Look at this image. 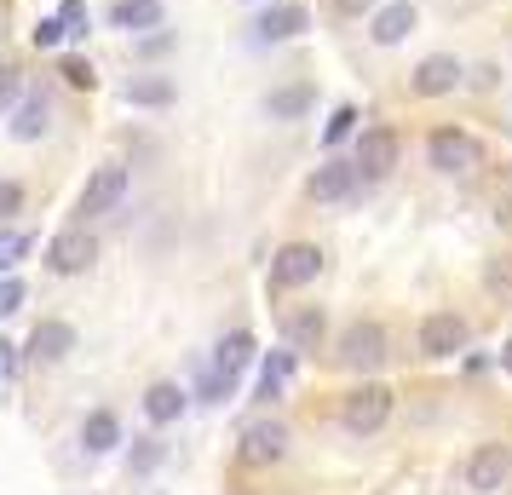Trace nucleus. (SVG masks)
Segmentation results:
<instances>
[{
	"label": "nucleus",
	"mask_w": 512,
	"mask_h": 495,
	"mask_svg": "<svg viewBox=\"0 0 512 495\" xmlns=\"http://www.w3.org/2000/svg\"><path fill=\"white\" fill-rule=\"evenodd\" d=\"M254 357H259L254 329L219 334V346H213V357H208V375H202V403H231L236 398V380L254 369Z\"/></svg>",
	"instance_id": "f257e3e1"
},
{
	"label": "nucleus",
	"mask_w": 512,
	"mask_h": 495,
	"mask_svg": "<svg viewBox=\"0 0 512 495\" xmlns=\"http://www.w3.org/2000/svg\"><path fill=\"white\" fill-rule=\"evenodd\" d=\"M392 409H397V392L386 386V380H357L346 398H340V432H351V438H374L380 426L392 421Z\"/></svg>",
	"instance_id": "f03ea898"
},
{
	"label": "nucleus",
	"mask_w": 512,
	"mask_h": 495,
	"mask_svg": "<svg viewBox=\"0 0 512 495\" xmlns=\"http://www.w3.org/2000/svg\"><path fill=\"white\" fill-rule=\"evenodd\" d=\"M127 190H133V173H127V162H98L93 173H87V185L75 190V225H93V219H110V213H121Z\"/></svg>",
	"instance_id": "7ed1b4c3"
},
{
	"label": "nucleus",
	"mask_w": 512,
	"mask_h": 495,
	"mask_svg": "<svg viewBox=\"0 0 512 495\" xmlns=\"http://www.w3.org/2000/svg\"><path fill=\"white\" fill-rule=\"evenodd\" d=\"M386 357H392V334L380 329L374 317H357V323H346L334 334V363L351 369V375H374Z\"/></svg>",
	"instance_id": "20e7f679"
},
{
	"label": "nucleus",
	"mask_w": 512,
	"mask_h": 495,
	"mask_svg": "<svg viewBox=\"0 0 512 495\" xmlns=\"http://www.w3.org/2000/svg\"><path fill=\"white\" fill-rule=\"evenodd\" d=\"M328 254L317 242H282L277 254H271V271H265V288L271 294H294V288H311L323 277Z\"/></svg>",
	"instance_id": "39448f33"
},
{
	"label": "nucleus",
	"mask_w": 512,
	"mask_h": 495,
	"mask_svg": "<svg viewBox=\"0 0 512 495\" xmlns=\"http://www.w3.org/2000/svg\"><path fill=\"white\" fill-rule=\"evenodd\" d=\"M461 484H466V495H501V490H512V444H501V438L472 444V455L461 461Z\"/></svg>",
	"instance_id": "423d86ee"
},
{
	"label": "nucleus",
	"mask_w": 512,
	"mask_h": 495,
	"mask_svg": "<svg viewBox=\"0 0 512 495\" xmlns=\"http://www.w3.org/2000/svg\"><path fill=\"white\" fill-rule=\"evenodd\" d=\"M472 346V329H466L461 311H426L415 329V352L426 363H449V357H461Z\"/></svg>",
	"instance_id": "0eeeda50"
},
{
	"label": "nucleus",
	"mask_w": 512,
	"mask_h": 495,
	"mask_svg": "<svg viewBox=\"0 0 512 495\" xmlns=\"http://www.w3.org/2000/svg\"><path fill=\"white\" fill-rule=\"evenodd\" d=\"M397 156H403V139H397V127H386V121H374V127H363V133L351 139V162H357V173H363V185L392 179Z\"/></svg>",
	"instance_id": "6e6552de"
},
{
	"label": "nucleus",
	"mask_w": 512,
	"mask_h": 495,
	"mask_svg": "<svg viewBox=\"0 0 512 495\" xmlns=\"http://www.w3.org/2000/svg\"><path fill=\"white\" fill-rule=\"evenodd\" d=\"M426 162L438 173H449V179H461L472 167H484V144L472 139L466 127H432L426 133Z\"/></svg>",
	"instance_id": "1a4fd4ad"
},
{
	"label": "nucleus",
	"mask_w": 512,
	"mask_h": 495,
	"mask_svg": "<svg viewBox=\"0 0 512 495\" xmlns=\"http://www.w3.org/2000/svg\"><path fill=\"white\" fill-rule=\"evenodd\" d=\"M98 260V236L87 231V225H64V231L47 242V254H41V265H47L52 277H87Z\"/></svg>",
	"instance_id": "9d476101"
},
{
	"label": "nucleus",
	"mask_w": 512,
	"mask_h": 495,
	"mask_svg": "<svg viewBox=\"0 0 512 495\" xmlns=\"http://www.w3.org/2000/svg\"><path fill=\"white\" fill-rule=\"evenodd\" d=\"M282 455H288V426H282L277 415L242 426V438H236V461H242V467L265 472V467H277Z\"/></svg>",
	"instance_id": "9b49d317"
},
{
	"label": "nucleus",
	"mask_w": 512,
	"mask_h": 495,
	"mask_svg": "<svg viewBox=\"0 0 512 495\" xmlns=\"http://www.w3.org/2000/svg\"><path fill=\"white\" fill-rule=\"evenodd\" d=\"M461 81H466V64L455 52H426L409 70V98H449L461 93Z\"/></svg>",
	"instance_id": "f8f14e48"
},
{
	"label": "nucleus",
	"mask_w": 512,
	"mask_h": 495,
	"mask_svg": "<svg viewBox=\"0 0 512 495\" xmlns=\"http://www.w3.org/2000/svg\"><path fill=\"white\" fill-rule=\"evenodd\" d=\"M311 29V12L300 0H265L254 18V47H282V41H300Z\"/></svg>",
	"instance_id": "ddd939ff"
},
{
	"label": "nucleus",
	"mask_w": 512,
	"mask_h": 495,
	"mask_svg": "<svg viewBox=\"0 0 512 495\" xmlns=\"http://www.w3.org/2000/svg\"><path fill=\"white\" fill-rule=\"evenodd\" d=\"M70 352H75V323H64V317H41L24 340V363H35V369H58Z\"/></svg>",
	"instance_id": "4468645a"
},
{
	"label": "nucleus",
	"mask_w": 512,
	"mask_h": 495,
	"mask_svg": "<svg viewBox=\"0 0 512 495\" xmlns=\"http://www.w3.org/2000/svg\"><path fill=\"white\" fill-rule=\"evenodd\" d=\"M415 24H420L415 0H380L369 12V41L374 47H403V41L415 35Z\"/></svg>",
	"instance_id": "2eb2a0df"
},
{
	"label": "nucleus",
	"mask_w": 512,
	"mask_h": 495,
	"mask_svg": "<svg viewBox=\"0 0 512 495\" xmlns=\"http://www.w3.org/2000/svg\"><path fill=\"white\" fill-rule=\"evenodd\" d=\"M363 190V173H357V162H340V156H328L311 179H305V196L311 202H351Z\"/></svg>",
	"instance_id": "dca6fc26"
},
{
	"label": "nucleus",
	"mask_w": 512,
	"mask_h": 495,
	"mask_svg": "<svg viewBox=\"0 0 512 495\" xmlns=\"http://www.w3.org/2000/svg\"><path fill=\"white\" fill-rule=\"evenodd\" d=\"M6 133H12V144H41L52 133V98L41 93V87H29V93L18 98L12 121H6Z\"/></svg>",
	"instance_id": "f3484780"
},
{
	"label": "nucleus",
	"mask_w": 512,
	"mask_h": 495,
	"mask_svg": "<svg viewBox=\"0 0 512 495\" xmlns=\"http://www.w3.org/2000/svg\"><path fill=\"white\" fill-rule=\"evenodd\" d=\"M139 409H144V421L156 426H173V421H185V409H190V392L179 386V380H150L144 386V398H139Z\"/></svg>",
	"instance_id": "a211bd4d"
},
{
	"label": "nucleus",
	"mask_w": 512,
	"mask_h": 495,
	"mask_svg": "<svg viewBox=\"0 0 512 495\" xmlns=\"http://www.w3.org/2000/svg\"><path fill=\"white\" fill-rule=\"evenodd\" d=\"M162 24H167L162 0H116L110 6V29H121L127 41H144V35H156Z\"/></svg>",
	"instance_id": "6ab92c4d"
},
{
	"label": "nucleus",
	"mask_w": 512,
	"mask_h": 495,
	"mask_svg": "<svg viewBox=\"0 0 512 495\" xmlns=\"http://www.w3.org/2000/svg\"><path fill=\"white\" fill-rule=\"evenodd\" d=\"M294 363H300V352H294V346H277L271 357H259L254 398H259V403H277V398H282V386H288V375H294Z\"/></svg>",
	"instance_id": "aec40b11"
},
{
	"label": "nucleus",
	"mask_w": 512,
	"mask_h": 495,
	"mask_svg": "<svg viewBox=\"0 0 512 495\" xmlns=\"http://www.w3.org/2000/svg\"><path fill=\"white\" fill-rule=\"evenodd\" d=\"M323 334H328L323 306H300L288 323H282V346H294V352H317V346H323Z\"/></svg>",
	"instance_id": "412c9836"
},
{
	"label": "nucleus",
	"mask_w": 512,
	"mask_h": 495,
	"mask_svg": "<svg viewBox=\"0 0 512 495\" xmlns=\"http://www.w3.org/2000/svg\"><path fill=\"white\" fill-rule=\"evenodd\" d=\"M81 449H87V455H110V449H121V415L116 409H93V415L81 421Z\"/></svg>",
	"instance_id": "4be33fe9"
},
{
	"label": "nucleus",
	"mask_w": 512,
	"mask_h": 495,
	"mask_svg": "<svg viewBox=\"0 0 512 495\" xmlns=\"http://www.w3.org/2000/svg\"><path fill=\"white\" fill-rule=\"evenodd\" d=\"M127 104H133V110H167V104H173V98H179V87H173V81H167V75H133V81H127Z\"/></svg>",
	"instance_id": "5701e85b"
},
{
	"label": "nucleus",
	"mask_w": 512,
	"mask_h": 495,
	"mask_svg": "<svg viewBox=\"0 0 512 495\" xmlns=\"http://www.w3.org/2000/svg\"><path fill=\"white\" fill-rule=\"evenodd\" d=\"M311 104H317L311 87H277V93L265 98V116H271V121H300Z\"/></svg>",
	"instance_id": "b1692460"
},
{
	"label": "nucleus",
	"mask_w": 512,
	"mask_h": 495,
	"mask_svg": "<svg viewBox=\"0 0 512 495\" xmlns=\"http://www.w3.org/2000/svg\"><path fill=\"white\" fill-rule=\"evenodd\" d=\"M357 133H363V121H357V104H334V116H328V127H323V144L334 150V144L357 139Z\"/></svg>",
	"instance_id": "393cba45"
},
{
	"label": "nucleus",
	"mask_w": 512,
	"mask_h": 495,
	"mask_svg": "<svg viewBox=\"0 0 512 495\" xmlns=\"http://www.w3.org/2000/svg\"><path fill=\"white\" fill-rule=\"evenodd\" d=\"M58 75H64V87H75V93H93V87H98L93 58H81V52H70V58H58Z\"/></svg>",
	"instance_id": "a878e982"
},
{
	"label": "nucleus",
	"mask_w": 512,
	"mask_h": 495,
	"mask_svg": "<svg viewBox=\"0 0 512 495\" xmlns=\"http://www.w3.org/2000/svg\"><path fill=\"white\" fill-rule=\"evenodd\" d=\"M58 18H64V35H70V41H87V35H93L87 0H58Z\"/></svg>",
	"instance_id": "bb28decb"
},
{
	"label": "nucleus",
	"mask_w": 512,
	"mask_h": 495,
	"mask_svg": "<svg viewBox=\"0 0 512 495\" xmlns=\"http://www.w3.org/2000/svg\"><path fill=\"white\" fill-rule=\"evenodd\" d=\"M162 455H167L162 438H133V449H127V472H150V467H162Z\"/></svg>",
	"instance_id": "cd10ccee"
},
{
	"label": "nucleus",
	"mask_w": 512,
	"mask_h": 495,
	"mask_svg": "<svg viewBox=\"0 0 512 495\" xmlns=\"http://www.w3.org/2000/svg\"><path fill=\"white\" fill-rule=\"evenodd\" d=\"M29 248H35V236L29 231H0V277L18 271V260H24Z\"/></svg>",
	"instance_id": "c85d7f7f"
},
{
	"label": "nucleus",
	"mask_w": 512,
	"mask_h": 495,
	"mask_svg": "<svg viewBox=\"0 0 512 495\" xmlns=\"http://www.w3.org/2000/svg\"><path fill=\"white\" fill-rule=\"evenodd\" d=\"M24 93L29 87H24V75H18V64H0V116H12Z\"/></svg>",
	"instance_id": "c756f323"
},
{
	"label": "nucleus",
	"mask_w": 512,
	"mask_h": 495,
	"mask_svg": "<svg viewBox=\"0 0 512 495\" xmlns=\"http://www.w3.org/2000/svg\"><path fill=\"white\" fill-rule=\"evenodd\" d=\"M29 41H35V52H58L64 41H70V35H64V18H58V12H52V18H41V24L29 29Z\"/></svg>",
	"instance_id": "7c9ffc66"
},
{
	"label": "nucleus",
	"mask_w": 512,
	"mask_h": 495,
	"mask_svg": "<svg viewBox=\"0 0 512 495\" xmlns=\"http://www.w3.org/2000/svg\"><path fill=\"white\" fill-rule=\"evenodd\" d=\"M24 300H29L24 277H18V271H6V277H0V317H18V311H24Z\"/></svg>",
	"instance_id": "2f4dec72"
},
{
	"label": "nucleus",
	"mask_w": 512,
	"mask_h": 495,
	"mask_svg": "<svg viewBox=\"0 0 512 495\" xmlns=\"http://www.w3.org/2000/svg\"><path fill=\"white\" fill-rule=\"evenodd\" d=\"M18 213H24V185L18 179H0V225L18 219Z\"/></svg>",
	"instance_id": "473e14b6"
},
{
	"label": "nucleus",
	"mask_w": 512,
	"mask_h": 495,
	"mask_svg": "<svg viewBox=\"0 0 512 495\" xmlns=\"http://www.w3.org/2000/svg\"><path fill=\"white\" fill-rule=\"evenodd\" d=\"M18 363H24V346L0 340V386H6V380H18Z\"/></svg>",
	"instance_id": "72a5a7b5"
},
{
	"label": "nucleus",
	"mask_w": 512,
	"mask_h": 495,
	"mask_svg": "<svg viewBox=\"0 0 512 495\" xmlns=\"http://www.w3.org/2000/svg\"><path fill=\"white\" fill-rule=\"evenodd\" d=\"M489 288H512V254H501V260L489 265V277H484Z\"/></svg>",
	"instance_id": "f704fd0d"
},
{
	"label": "nucleus",
	"mask_w": 512,
	"mask_h": 495,
	"mask_svg": "<svg viewBox=\"0 0 512 495\" xmlns=\"http://www.w3.org/2000/svg\"><path fill=\"white\" fill-rule=\"evenodd\" d=\"M374 6H380V0H334L340 18H363V12H374Z\"/></svg>",
	"instance_id": "c9c22d12"
},
{
	"label": "nucleus",
	"mask_w": 512,
	"mask_h": 495,
	"mask_svg": "<svg viewBox=\"0 0 512 495\" xmlns=\"http://www.w3.org/2000/svg\"><path fill=\"white\" fill-rule=\"evenodd\" d=\"M495 363H501V375H512V334L501 340V352H495Z\"/></svg>",
	"instance_id": "e433bc0d"
},
{
	"label": "nucleus",
	"mask_w": 512,
	"mask_h": 495,
	"mask_svg": "<svg viewBox=\"0 0 512 495\" xmlns=\"http://www.w3.org/2000/svg\"><path fill=\"white\" fill-rule=\"evenodd\" d=\"M248 6H265V0H248Z\"/></svg>",
	"instance_id": "4c0bfd02"
}]
</instances>
